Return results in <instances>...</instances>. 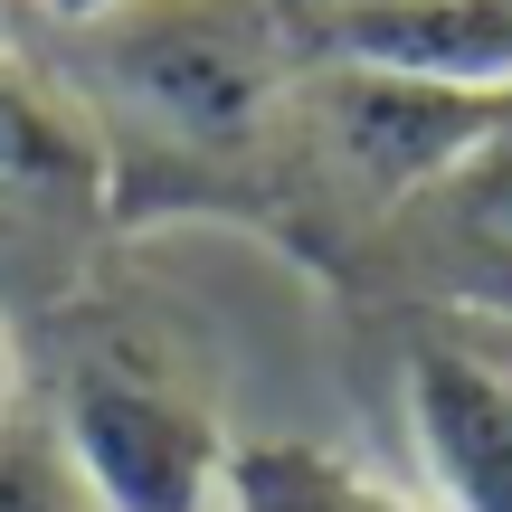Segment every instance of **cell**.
<instances>
[{"label": "cell", "instance_id": "6da1fadb", "mask_svg": "<svg viewBox=\"0 0 512 512\" xmlns=\"http://www.w3.org/2000/svg\"><path fill=\"white\" fill-rule=\"evenodd\" d=\"M48 437L86 512H209L228 475L219 399L152 342H86L57 380Z\"/></svg>", "mask_w": 512, "mask_h": 512}, {"label": "cell", "instance_id": "7a4b0ae2", "mask_svg": "<svg viewBox=\"0 0 512 512\" xmlns=\"http://www.w3.org/2000/svg\"><path fill=\"white\" fill-rule=\"evenodd\" d=\"M105 76L181 143H238L294 86V19L256 0H124L95 19Z\"/></svg>", "mask_w": 512, "mask_h": 512}, {"label": "cell", "instance_id": "3957f363", "mask_svg": "<svg viewBox=\"0 0 512 512\" xmlns=\"http://www.w3.org/2000/svg\"><path fill=\"white\" fill-rule=\"evenodd\" d=\"M512 95H456V86H408V76H370V67H304L294 57L285 114L313 133L351 200H370L389 219L399 200H418L446 162L484 143L503 124Z\"/></svg>", "mask_w": 512, "mask_h": 512}, {"label": "cell", "instance_id": "277c9868", "mask_svg": "<svg viewBox=\"0 0 512 512\" xmlns=\"http://www.w3.org/2000/svg\"><path fill=\"white\" fill-rule=\"evenodd\" d=\"M294 57L304 67H370L408 86L512 95V0H304Z\"/></svg>", "mask_w": 512, "mask_h": 512}, {"label": "cell", "instance_id": "5b68a950", "mask_svg": "<svg viewBox=\"0 0 512 512\" xmlns=\"http://www.w3.org/2000/svg\"><path fill=\"white\" fill-rule=\"evenodd\" d=\"M399 437L427 512H512V370L475 342H418L399 370Z\"/></svg>", "mask_w": 512, "mask_h": 512}, {"label": "cell", "instance_id": "8992f818", "mask_svg": "<svg viewBox=\"0 0 512 512\" xmlns=\"http://www.w3.org/2000/svg\"><path fill=\"white\" fill-rule=\"evenodd\" d=\"M389 247L418 256L427 294L512 304V105L465 162H446L418 200L389 209Z\"/></svg>", "mask_w": 512, "mask_h": 512}, {"label": "cell", "instance_id": "52a82bcc", "mask_svg": "<svg viewBox=\"0 0 512 512\" xmlns=\"http://www.w3.org/2000/svg\"><path fill=\"white\" fill-rule=\"evenodd\" d=\"M209 512H427L408 484L370 475L361 456L313 437H238L228 446V475Z\"/></svg>", "mask_w": 512, "mask_h": 512}, {"label": "cell", "instance_id": "ba28073f", "mask_svg": "<svg viewBox=\"0 0 512 512\" xmlns=\"http://www.w3.org/2000/svg\"><path fill=\"white\" fill-rule=\"evenodd\" d=\"M95 181V143L38 76L0 57V190H38V200H76Z\"/></svg>", "mask_w": 512, "mask_h": 512}, {"label": "cell", "instance_id": "9c48e42d", "mask_svg": "<svg viewBox=\"0 0 512 512\" xmlns=\"http://www.w3.org/2000/svg\"><path fill=\"white\" fill-rule=\"evenodd\" d=\"M0 512H86L67 456H57V437L29 427V418L0 427Z\"/></svg>", "mask_w": 512, "mask_h": 512}, {"label": "cell", "instance_id": "30bf717a", "mask_svg": "<svg viewBox=\"0 0 512 512\" xmlns=\"http://www.w3.org/2000/svg\"><path fill=\"white\" fill-rule=\"evenodd\" d=\"M19 418V342H10V323H0V427Z\"/></svg>", "mask_w": 512, "mask_h": 512}, {"label": "cell", "instance_id": "8fae6325", "mask_svg": "<svg viewBox=\"0 0 512 512\" xmlns=\"http://www.w3.org/2000/svg\"><path fill=\"white\" fill-rule=\"evenodd\" d=\"M10 19H19V0H0V38H10Z\"/></svg>", "mask_w": 512, "mask_h": 512}]
</instances>
